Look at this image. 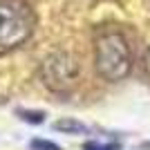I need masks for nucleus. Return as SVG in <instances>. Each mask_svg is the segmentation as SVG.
I'll list each match as a JSON object with an SVG mask.
<instances>
[{"label": "nucleus", "instance_id": "f257e3e1", "mask_svg": "<svg viewBox=\"0 0 150 150\" xmlns=\"http://www.w3.org/2000/svg\"><path fill=\"white\" fill-rule=\"evenodd\" d=\"M94 65L105 81H121L130 72V47L121 31H101L94 40Z\"/></svg>", "mask_w": 150, "mask_h": 150}, {"label": "nucleus", "instance_id": "f03ea898", "mask_svg": "<svg viewBox=\"0 0 150 150\" xmlns=\"http://www.w3.org/2000/svg\"><path fill=\"white\" fill-rule=\"evenodd\" d=\"M36 18L23 0H0V47H18L31 36Z\"/></svg>", "mask_w": 150, "mask_h": 150}, {"label": "nucleus", "instance_id": "7ed1b4c3", "mask_svg": "<svg viewBox=\"0 0 150 150\" xmlns=\"http://www.w3.org/2000/svg\"><path fill=\"white\" fill-rule=\"evenodd\" d=\"M43 83L54 92H65L79 79V65L67 52H54L40 65Z\"/></svg>", "mask_w": 150, "mask_h": 150}, {"label": "nucleus", "instance_id": "20e7f679", "mask_svg": "<svg viewBox=\"0 0 150 150\" xmlns=\"http://www.w3.org/2000/svg\"><path fill=\"white\" fill-rule=\"evenodd\" d=\"M54 128H56V130H74V132L83 130V125L81 123H74V121H58Z\"/></svg>", "mask_w": 150, "mask_h": 150}, {"label": "nucleus", "instance_id": "39448f33", "mask_svg": "<svg viewBox=\"0 0 150 150\" xmlns=\"http://www.w3.org/2000/svg\"><path fill=\"white\" fill-rule=\"evenodd\" d=\"M85 150H112L110 146H96V144H88L85 146Z\"/></svg>", "mask_w": 150, "mask_h": 150}, {"label": "nucleus", "instance_id": "423d86ee", "mask_svg": "<svg viewBox=\"0 0 150 150\" xmlns=\"http://www.w3.org/2000/svg\"><path fill=\"white\" fill-rule=\"evenodd\" d=\"M146 72H148V76H150V50H148V54H146Z\"/></svg>", "mask_w": 150, "mask_h": 150}]
</instances>
